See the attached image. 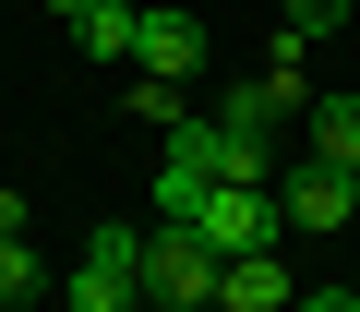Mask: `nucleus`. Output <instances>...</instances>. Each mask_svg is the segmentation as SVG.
<instances>
[{"label":"nucleus","instance_id":"nucleus-1","mask_svg":"<svg viewBox=\"0 0 360 312\" xmlns=\"http://www.w3.org/2000/svg\"><path fill=\"white\" fill-rule=\"evenodd\" d=\"M193 228H205V252H217V264H229V252H276V240H288L276 181H217V193L193 204Z\"/></svg>","mask_w":360,"mask_h":312},{"label":"nucleus","instance_id":"nucleus-2","mask_svg":"<svg viewBox=\"0 0 360 312\" xmlns=\"http://www.w3.org/2000/svg\"><path fill=\"white\" fill-rule=\"evenodd\" d=\"M72 312H144V228H96V240H84Z\"/></svg>","mask_w":360,"mask_h":312},{"label":"nucleus","instance_id":"nucleus-3","mask_svg":"<svg viewBox=\"0 0 360 312\" xmlns=\"http://www.w3.org/2000/svg\"><path fill=\"white\" fill-rule=\"evenodd\" d=\"M144 300H205V312H217V252H205V228H180V216L144 228Z\"/></svg>","mask_w":360,"mask_h":312},{"label":"nucleus","instance_id":"nucleus-4","mask_svg":"<svg viewBox=\"0 0 360 312\" xmlns=\"http://www.w3.org/2000/svg\"><path fill=\"white\" fill-rule=\"evenodd\" d=\"M276 216H288V228H348V216H360V181L324 169V156H288V169H276Z\"/></svg>","mask_w":360,"mask_h":312},{"label":"nucleus","instance_id":"nucleus-5","mask_svg":"<svg viewBox=\"0 0 360 312\" xmlns=\"http://www.w3.org/2000/svg\"><path fill=\"white\" fill-rule=\"evenodd\" d=\"M132 60H144L156 84H193V72H205V13H168V0H156L144 37H132Z\"/></svg>","mask_w":360,"mask_h":312},{"label":"nucleus","instance_id":"nucleus-6","mask_svg":"<svg viewBox=\"0 0 360 312\" xmlns=\"http://www.w3.org/2000/svg\"><path fill=\"white\" fill-rule=\"evenodd\" d=\"M217 312H300V288H288L276 252H229L217 264Z\"/></svg>","mask_w":360,"mask_h":312},{"label":"nucleus","instance_id":"nucleus-7","mask_svg":"<svg viewBox=\"0 0 360 312\" xmlns=\"http://www.w3.org/2000/svg\"><path fill=\"white\" fill-rule=\"evenodd\" d=\"M300 132H312L324 169H348V181H360V96H312V108H300Z\"/></svg>","mask_w":360,"mask_h":312},{"label":"nucleus","instance_id":"nucleus-8","mask_svg":"<svg viewBox=\"0 0 360 312\" xmlns=\"http://www.w3.org/2000/svg\"><path fill=\"white\" fill-rule=\"evenodd\" d=\"M72 37H84L96 60H132V37H144V13H132V0H84V13H72Z\"/></svg>","mask_w":360,"mask_h":312},{"label":"nucleus","instance_id":"nucleus-9","mask_svg":"<svg viewBox=\"0 0 360 312\" xmlns=\"http://www.w3.org/2000/svg\"><path fill=\"white\" fill-rule=\"evenodd\" d=\"M217 181L193 169V156H156V216H180V228H193V204H205Z\"/></svg>","mask_w":360,"mask_h":312},{"label":"nucleus","instance_id":"nucleus-10","mask_svg":"<svg viewBox=\"0 0 360 312\" xmlns=\"http://www.w3.org/2000/svg\"><path fill=\"white\" fill-rule=\"evenodd\" d=\"M49 288V264H37V240H0V312H25Z\"/></svg>","mask_w":360,"mask_h":312},{"label":"nucleus","instance_id":"nucleus-11","mask_svg":"<svg viewBox=\"0 0 360 312\" xmlns=\"http://www.w3.org/2000/svg\"><path fill=\"white\" fill-rule=\"evenodd\" d=\"M348 13H360V0H288V25H300V37H324V25H348Z\"/></svg>","mask_w":360,"mask_h":312},{"label":"nucleus","instance_id":"nucleus-12","mask_svg":"<svg viewBox=\"0 0 360 312\" xmlns=\"http://www.w3.org/2000/svg\"><path fill=\"white\" fill-rule=\"evenodd\" d=\"M300 312H360V288H300Z\"/></svg>","mask_w":360,"mask_h":312},{"label":"nucleus","instance_id":"nucleus-13","mask_svg":"<svg viewBox=\"0 0 360 312\" xmlns=\"http://www.w3.org/2000/svg\"><path fill=\"white\" fill-rule=\"evenodd\" d=\"M144 312H205V300H144Z\"/></svg>","mask_w":360,"mask_h":312},{"label":"nucleus","instance_id":"nucleus-14","mask_svg":"<svg viewBox=\"0 0 360 312\" xmlns=\"http://www.w3.org/2000/svg\"><path fill=\"white\" fill-rule=\"evenodd\" d=\"M49 13H84V0H49Z\"/></svg>","mask_w":360,"mask_h":312}]
</instances>
